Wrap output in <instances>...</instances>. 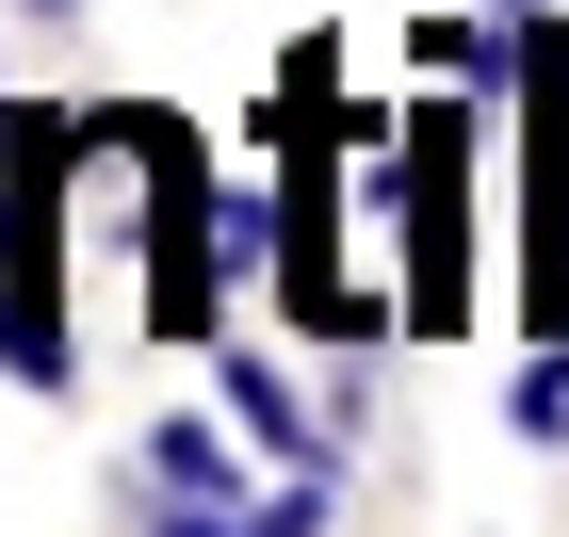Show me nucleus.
Instances as JSON below:
<instances>
[{"instance_id":"f257e3e1","label":"nucleus","mask_w":569,"mask_h":537,"mask_svg":"<svg viewBox=\"0 0 569 537\" xmlns=\"http://www.w3.org/2000/svg\"><path fill=\"white\" fill-rule=\"evenodd\" d=\"M212 407L244 424V456H277V473H342V440H326V407L277 375L261 342H212Z\"/></svg>"},{"instance_id":"f03ea898","label":"nucleus","mask_w":569,"mask_h":537,"mask_svg":"<svg viewBox=\"0 0 569 537\" xmlns=\"http://www.w3.org/2000/svg\"><path fill=\"white\" fill-rule=\"evenodd\" d=\"M521 326L569 342V115L521 131Z\"/></svg>"},{"instance_id":"7ed1b4c3","label":"nucleus","mask_w":569,"mask_h":537,"mask_svg":"<svg viewBox=\"0 0 569 537\" xmlns=\"http://www.w3.org/2000/svg\"><path fill=\"white\" fill-rule=\"evenodd\" d=\"M407 82H456V98H521V17L472 0V17H423L407 33Z\"/></svg>"},{"instance_id":"20e7f679","label":"nucleus","mask_w":569,"mask_h":537,"mask_svg":"<svg viewBox=\"0 0 569 537\" xmlns=\"http://www.w3.org/2000/svg\"><path fill=\"white\" fill-rule=\"evenodd\" d=\"M131 473L147 489H244V424H196V407H163L131 440Z\"/></svg>"},{"instance_id":"39448f33","label":"nucleus","mask_w":569,"mask_h":537,"mask_svg":"<svg viewBox=\"0 0 569 537\" xmlns=\"http://www.w3.org/2000/svg\"><path fill=\"white\" fill-rule=\"evenodd\" d=\"M505 424H521V440H537V456H553V440H569V342H537V358H521V375H505Z\"/></svg>"},{"instance_id":"423d86ee","label":"nucleus","mask_w":569,"mask_h":537,"mask_svg":"<svg viewBox=\"0 0 569 537\" xmlns=\"http://www.w3.org/2000/svg\"><path fill=\"white\" fill-rule=\"evenodd\" d=\"M17 17H33V33H66V17H82V0H17Z\"/></svg>"}]
</instances>
